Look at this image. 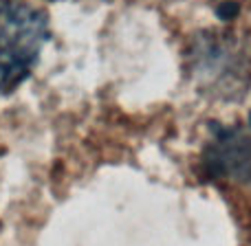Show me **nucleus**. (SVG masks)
Wrapping results in <instances>:
<instances>
[{"instance_id": "obj_1", "label": "nucleus", "mask_w": 251, "mask_h": 246, "mask_svg": "<svg viewBox=\"0 0 251 246\" xmlns=\"http://www.w3.org/2000/svg\"><path fill=\"white\" fill-rule=\"evenodd\" d=\"M49 18L22 0L0 2V95H9L31 75L44 42Z\"/></svg>"}, {"instance_id": "obj_2", "label": "nucleus", "mask_w": 251, "mask_h": 246, "mask_svg": "<svg viewBox=\"0 0 251 246\" xmlns=\"http://www.w3.org/2000/svg\"><path fill=\"white\" fill-rule=\"evenodd\" d=\"M207 169L216 176L251 182V134L238 128L221 130L205 156Z\"/></svg>"}, {"instance_id": "obj_3", "label": "nucleus", "mask_w": 251, "mask_h": 246, "mask_svg": "<svg viewBox=\"0 0 251 246\" xmlns=\"http://www.w3.org/2000/svg\"><path fill=\"white\" fill-rule=\"evenodd\" d=\"M236 13H238V4L236 2H223L221 7H218V16H221L223 20H231Z\"/></svg>"}]
</instances>
